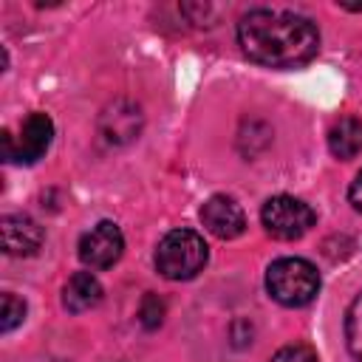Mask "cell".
<instances>
[{"mask_svg": "<svg viewBox=\"0 0 362 362\" xmlns=\"http://www.w3.org/2000/svg\"><path fill=\"white\" fill-rule=\"evenodd\" d=\"M238 42L243 54L266 68H297L305 65L320 48L317 25L280 8H252L238 23Z\"/></svg>", "mask_w": 362, "mask_h": 362, "instance_id": "6da1fadb", "label": "cell"}, {"mask_svg": "<svg viewBox=\"0 0 362 362\" xmlns=\"http://www.w3.org/2000/svg\"><path fill=\"white\" fill-rule=\"evenodd\" d=\"M266 291L280 305H308L320 294V272L303 257H280L266 272Z\"/></svg>", "mask_w": 362, "mask_h": 362, "instance_id": "7a4b0ae2", "label": "cell"}, {"mask_svg": "<svg viewBox=\"0 0 362 362\" xmlns=\"http://www.w3.org/2000/svg\"><path fill=\"white\" fill-rule=\"evenodd\" d=\"M206 243L192 229H173L156 246V269L167 280H189L206 266Z\"/></svg>", "mask_w": 362, "mask_h": 362, "instance_id": "3957f363", "label": "cell"}, {"mask_svg": "<svg viewBox=\"0 0 362 362\" xmlns=\"http://www.w3.org/2000/svg\"><path fill=\"white\" fill-rule=\"evenodd\" d=\"M260 221H263V226H266V232L272 238H277V240H297V238H303L314 226L317 215L300 198L274 195V198H269L263 204Z\"/></svg>", "mask_w": 362, "mask_h": 362, "instance_id": "277c9868", "label": "cell"}, {"mask_svg": "<svg viewBox=\"0 0 362 362\" xmlns=\"http://www.w3.org/2000/svg\"><path fill=\"white\" fill-rule=\"evenodd\" d=\"M3 158L6 161H20V164H34L37 158H42L51 147L54 139V122L45 113H31L23 127H20V139L17 144L11 141V133L3 130Z\"/></svg>", "mask_w": 362, "mask_h": 362, "instance_id": "5b68a950", "label": "cell"}, {"mask_svg": "<svg viewBox=\"0 0 362 362\" xmlns=\"http://www.w3.org/2000/svg\"><path fill=\"white\" fill-rule=\"evenodd\" d=\"M124 252V235L113 221H99L79 238V260L90 269L113 266Z\"/></svg>", "mask_w": 362, "mask_h": 362, "instance_id": "8992f818", "label": "cell"}, {"mask_svg": "<svg viewBox=\"0 0 362 362\" xmlns=\"http://www.w3.org/2000/svg\"><path fill=\"white\" fill-rule=\"evenodd\" d=\"M201 221L221 240H232V238L243 235V229H246V215H243L240 204L229 195H212L201 206Z\"/></svg>", "mask_w": 362, "mask_h": 362, "instance_id": "52a82bcc", "label": "cell"}, {"mask_svg": "<svg viewBox=\"0 0 362 362\" xmlns=\"http://www.w3.org/2000/svg\"><path fill=\"white\" fill-rule=\"evenodd\" d=\"M45 235L42 226L28 215H6L3 218V249L11 257H31L40 252Z\"/></svg>", "mask_w": 362, "mask_h": 362, "instance_id": "ba28073f", "label": "cell"}, {"mask_svg": "<svg viewBox=\"0 0 362 362\" xmlns=\"http://www.w3.org/2000/svg\"><path fill=\"white\" fill-rule=\"evenodd\" d=\"M99 303H102V283L90 272H76V274L68 277V283L62 288V305L71 314L90 311Z\"/></svg>", "mask_w": 362, "mask_h": 362, "instance_id": "9c48e42d", "label": "cell"}, {"mask_svg": "<svg viewBox=\"0 0 362 362\" xmlns=\"http://www.w3.org/2000/svg\"><path fill=\"white\" fill-rule=\"evenodd\" d=\"M328 147L342 161L362 153V122L359 119H339L328 133Z\"/></svg>", "mask_w": 362, "mask_h": 362, "instance_id": "30bf717a", "label": "cell"}, {"mask_svg": "<svg viewBox=\"0 0 362 362\" xmlns=\"http://www.w3.org/2000/svg\"><path fill=\"white\" fill-rule=\"evenodd\" d=\"M345 342L356 362H362V291L354 297L345 314Z\"/></svg>", "mask_w": 362, "mask_h": 362, "instance_id": "8fae6325", "label": "cell"}, {"mask_svg": "<svg viewBox=\"0 0 362 362\" xmlns=\"http://www.w3.org/2000/svg\"><path fill=\"white\" fill-rule=\"evenodd\" d=\"M25 320V303L14 294H3V314H0V331L8 334Z\"/></svg>", "mask_w": 362, "mask_h": 362, "instance_id": "7c38bea8", "label": "cell"}, {"mask_svg": "<svg viewBox=\"0 0 362 362\" xmlns=\"http://www.w3.org/2000/svg\"><path fill=\"white\" fill-rule=\"evenodd\" d=\"M139 320H141V325L144 328H158L161 325V320H164V303L156 297V294H147L144 300H141V308H139Z\"/></svg>", "mask_w": 362, "mask_h": 362, "instance_id": "4fadbf2b", "label": "cell"}, {"mask_svg": "<svg viewBox=\"0 0 362 362\" xmlns=\"http://www.w3.org/2000/svg\"><path fill=\"white\" fill-rule=\"evenodd\" d=\"M269 362H317V354L308 345H286Z\"/></svg>", "mask_w": 362, "mask_h": 362, "instance_id": "5bb4252c", "label": "cell"}, {"mask_svg": "<svg viewBox=\"0 0 362 362\" xmlns=\"http://www.w3.org/2000/svg\"><path fill=\"white\" fill-rule=\"evenodd\" d=\"M348 201L354 204V209H356V212H362V170L356 173L354 184H351V189H348Z\"/></svg>", "mask_w": 362, "mask_h": 362, "instance_id": "9a60e30c", "label": "cell"}]
</instances>
